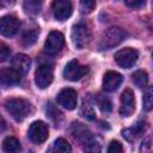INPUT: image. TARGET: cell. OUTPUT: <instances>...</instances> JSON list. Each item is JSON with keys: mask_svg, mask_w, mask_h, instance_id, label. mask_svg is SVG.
Returning a JSON list of instances; mask_svg holds the SVG:
<instances>
[{"mask_svg": "<svg viewBox=\"0 0 153 153\" xmlns=\"http://www.w3.org/2000/svg\"><path fill=\"white\" fill-rule=\"evenodd\" d=\"M11 66H12V68H14L17 72H19L23 75L29 72V69L31 67V60L25 54H17L12 57Z\"/></svg>", "mask_w": 153, "mask_h": 153, "instance_id": "9a60e30c", "label": "cell"}, {"mask_svg": "<svg viewBox=\"0 0 153 153\" xmlns=\"http://www.w3.org/2000/svg\"><path fill=\"white\" fill-rule=\"evenodd\" d=\"M131 79H133V82H134L137 87H140V88L145 87V86L147 85V82H148V75H147V73H146L145 71H142V69H139V71L134 72L133 75H131Z\"/></svg>", "mask_w": 153, "mask_h": 153, "instance_id": "7402d4cb", "label": "cell"}, {"mask_svg": "<svg viewBox=\"0 0 153 153\" xmlns=\"http://www.w3.org/2000/svg\"><path fill=\"white\" fill-rule=\"evenodd\" d=\"M88 72V67L80 65L79 61L76 60H71L63 68V76L67 80L71 81H76L80 80L85 74H87Z\"/></svg>", "mask_w": 153, "mask_h": 153, "instance_id": "5b68a950", "label": "cell"}, {"mask_svg": "<svg viewBox=\"0 0 153 153\" xmlns=\"http://www.w3.org/2000/svg\"><path fill=\"white\" fill-rule=\"evenodd\" d=\"M20 27V22L14 16H4L0 22V32L5 37L14 36Z\"/></svg>", "mask_w": 153, "mask_h": 153, "instance_id": "9c48e42d", "label": "cell"}, {"mask_svg": "<svg viewBox=\"0 0 153 153\" xmlns=\"http://www.w3.org/2000/svg\"><path fill=\"white\" fill-rule=\"evenodd\" d=\"M72 148H71V145L62 137L55 140L53 147H51V152H55V153H67V152H71Z\"/></svg>", "mask_w": 153, "mask_h": 153, "instance_id": "603a6c76", "label": "cell"}, {"mask_svg": "<svg viewBox=\"0 0 153 153\" xmlns=\"http://www.w3.org/2000/svg\"><path fill=\"white\" fill-rule=\"evenodd\" d=\"M47 116H49V118L55 123V126H59L62 120V114L55 106H53V104H50V103L47 106Z\"/></svg>", "mask_w": 153, "mask_h": 153, "instance_id": "cb8c5ba5", "label": "cell"}, {"mask_svg": "<svg viewBox=\"0 0 153 153\" xmlns=\"http://www.w3.org/2000/svg\"><path fill=\"white\" fill-rule=\"evenodd\" d=\"M72 42L76 49H82L90 41V31L85 24H76L72 29Z\"/></svg>", "mask_w": 153, "mask_h": 153, "instance_id": "ba28073f", "label": "cell"}, {"mask_svg": "<svg viewBox=\"0 0 153 153\" xmlns=\"http://www.w3.org/2000/svg\"><path fill=\"white\" fill-rule=\"evenodd\" d=\"M2 149L8 153H16L20 151V142L14 136H7L2 141Z\"/></svg>", "mask_w": 153, "mask_h": 153, "instance_id": "ac0fdd59", "label": "cell"}, {"mask_svg": "<svg viewBox=\"0 0 153 153\" xmlns=\"http://www.w3.org/2000/svg\"><path fill=\"white\" fill-rule=\"evenodd\" d=\"M5 109L17 121L22 122L32 112V106L29 100L24 98H11L5 102Z\"/></svg>", "mask_w": 153, "mask_h": 153, "instance_id": "6da1fadb", "label": "cell"}, {"mask_svg": "<svg viewBox=\"0 0 153 153\" xmlns=\"http://www.w3.org/2000/svg\"><path fill=\"white\" fill-rule=\"evenodd\" d=\"M146 127H147V126H146V122L139 121V122L135 123L133 127L123 129V130H122V135H123V137H124L126 140L133 142V141H135L136 139H139V137L145 133Z\"/></svg>", "mask_w": 153, "mask_h": 153, "instance_id": "2e32d148", "label": "cell"}, {"mask_svg": "<svg viewBox=\"0 0 153 153\" xmlns=\"http://www.w3.org/2000/svg\"><path fill=\"white\" fill-rule=\"evenodd\" d=\"M71 133H72V135L75 140H78L80 143L85 145V148L87 146H90L91 143L97 141V139L93 136L91 130L86 126H84L82 123H79V122H73L72 123Z\"/></svg>", "mask_w": 153, "mask_h": 153, "instance_id": "3957f363", "label": "cell"}, {"mask_svg": "<svg viewBox=\"0 0 153 153\" xmlns=\"http://www.w3.org/2000/svg\"><path fill=\"white\" fill-rule=\"evenodd\" d=\"M122 80H123V76L120 73L114 72V71H109V72H106L104 74V78H103V87L108 92L116 91L118 88V86L121 85Z\"/></svg>", "mask_w": 153, "mask_h": 153, "instance_id": "5bb4252c", "label": "cell"}, {"mask_svg": "<svg viewBox=\"0 0 153 153\" xmlns=\"http://www.w3.org/2000/svg\"><path fill=\"white\" fill-rule=\"evenodd\" d=\"M142 109L145 111L153 110V86H149L145 90L142 96Z\"/></svg>", "mask_w": 153, "mask_h": 153, "instance_id": "44dd1931", "label": "cell"}, {"mask_svg": "<svg viewBox=\"0 0 153 153\" xmlns=\"http://www.w3.org/2000/svg\"><path fill=\"white\" fill-rule=\"evenodd\" d=\"M80 114H81V116H84V117H86L88 120H94V117H96L94 116V111L91 108V105L85 104V103H84V105H82V108L80 110Z\"/></svg>", "mask_w": 153, "mask_h": 153, "instance_id": "4316f807", "label": "cell"}, {"mask_svg": "<svg viewBox=\"0 0 153 153\" xmlns=\"http://www.w3.org/2000/svg\"><path fill=\"white\" fill-rule=\"evenodd\" d=\"M72 2L69 0H54L51 5V11L55 19L62 22L71 17L72 14Z\"/></svg>", "mask_w": 153, "mask_h": 153, "instance_id": "30bf717a", "label": "cell"}, {"mask_svg": "<svg viewBox=\"0 0 153 153\" xmlns=\"http://www.w3.org/2000/svg\"><path fill=\"white\" fill-rule=\"evenodd\" d=\"M38 35H39V29H33V30L26 31V32L23 35L22 39H20L22 45L25 47V48L31 47L32 44L36 43V41H37V38H38Z\"/></svg>", "mask_w": 153, "mask_h": 153, "instance_id": "d6986e66", "label": "cell"}, {"mask_svg": "<svg viewBox=\"0 0 153 153\" xmlns=\"http://www.w3.org/2000/svg\"><path fill=\"white\" fill-rule=\"evenodd\" d=\"M127 37V32L118 27V26H111L108 30H105L100 37L99 41V49L102 50H108L111 49L120 43H122Z\"/></svg>", "mask_w": 153, "mask_h": 153, "instance_id": "7a4b0ae2", "label": "cell"}, {"mask_svg": "<svg viewBox=\"0 0 153 153\" xmlns=\"http://www.w3.org/2000/svg\"><path fill=\"white\" fill-rule=\"evenodd\" d=\"M57 103L67 110H73L78 105V94L73 88H63L57 94Z\"/></svg>", "mask_w": 153, "mask_h": 153, "instance_id": "7c38bea8", "label": "cell"}, {"mask_svg": "<svg viewBox=\"0 0 153 153\" xmlns=\"http://www.w3.org/2000/svg\"><path fill=\"white\" fill-rule=\"evenodd\" d=\"M22 74L14 68H4L0 72V81L4 86H12L20 81Z\"/></svg>", "mask_w": 153, "mask_h": 153, "instance_id": "e0dca14e", "label": "cell"}, {"mask_svg": "<svg viewBox=\"0 0 153 153\" xmlns=\"http://www.w3.org/2000/svg\"><path fill=\"white\" fill-rule=\"evenodd\" d=\"M10 54H11V50L10 48L6 45V44H1V48H0V61L4 62L7 57H10Z\"/></svg>", "mask_w": 153, "mask_h": 153, "instance_id": "f546056e", "label": "cell"}, {"mask_svg": "<svg viewBox=\"0 0 153 153\" xmlns=\"http://www.w3.org/2000/svg\"><path fill=\"white\" fill-rule=\"evenodd\" d=\"M123 1L128 7L131 8H140L146 4V0H123Z\"/></svg>", "mask_w": 153, "mask_h": 153, "instance_id": "f1b7e54d", "label": "cell"}, {"mask_svg": "<svg viewBox=\"0 0 153 153\" xmlns=\"http://www.w3.org/2000/svg\"><path fill=\"white\" fill-rule=\"evenodd\" d=\"M44 0H24V10L27 14H37L39 13Z\"/></svg>", "mask_w": 153, "mask_h": 153, "instance_id": "ffe728a7", "label": "cell"}, {"mask_svg": "<svg viewBox=\"0 0 153 153\" xmlns=\"http://www.w3.org/2000/svg\"><path fill=\"white\" fill-rule=\"evenodd\" d=\"M108 152L109 153H121V152H123V147L118 141H111L108 147Z\"/></svg>", "mask_w": 153, "mask_h": 153, "instance_id": "83f0119b", "label": "cell"}, {"mask_svg": "<svg viewBox=\"0 0 153 153\" xmlns=\"http://www.w3.org/2000/svg\"><path fill=\"white\" fill-rule=\"evenodd\" d=\"M49 129L48 126L42 121H35L30 124L27 130L29 139L35 143H42L48 139Z\"/></svg>", "mask_w": 153, "mask_h": 153, "instance_id": "8992f818", "label": "cell"}, {"mask_svg": "<svg viewBox=\"0 0 153 153\" xmlns=\"http://www.w3.org/2000/svg\"><path fill=\"white\" fill-rule=\"evenodd\" d=\"M65 45V37L59 31H51L48 35V38L44 44V50L49 55L59 54Z\"/></svg>", "mask_w": 153, "mask_h": 153, "instance_id": "52a82bcc", "label": "cell"}, {"mask_svg": "<svg viewBox=\"0 0 153 153\" xmlns=\"http://www.w3.org/2000/svg\"><path fill=\"white\" fill-rule=\"evenodd\" d=\"M97 104H98L99 109L102 110V112H105V114L110 112L111 109H112V105H111L110 99L108 97H105V96H100L99 94L98 98H97Z\"/></svg>", "mask_w": 153, "mask_h": 153, "instance_id": "d4e9b609", "label": "cell"}, {"mask_svg": "<svg viewBox=\"0 0 153 153\" xmlns=\"http://www.w3.org/2000/svg\"><path fill=\"white\" fill-rule=\"evenodd\" d=\"M53 81V68L49 65H41L36 69L35 82L39 88H47Z\"/></svg>", "mask_w": 153, "mask_h": 153, "instance_id": "8fae6325", "label": "cell"}, {"mask_svg": "<svg viewBox=\"0 0 153 153\" xmlns=\"http://www.w3.org/2000/svg\"><path fill=\"white\" fill-rule=\"evenodd\" d=\"M137 57H139V53L137 50L133 49V48H123L121 50H118L116 54H115V61L116 63L122 67V68H130L133 67L136 61H137Z\"/></svg>", "mask_w": 153, "mask_h": 153, "instance_id": "277c9868", "label": "cell"}, {"mask_svg": "<svg viewBox=\"0 0 153 153\" xmlns=\"http://www.w3.org/2000/svg\"><path fill=\"white\" fill-rule=\"evenodd\" d=\"M152 57H153V53H152Z\"/></svg>", "mask_w": 153, "mask_h": 153, "instance_id": "4dcf8cb0", "label": "cell"}, {"mask_svg": "<svg viewBox=\"0 0 153 153\" xmlns=\"http://www.w3.org/2000/svg\"><path fill=\"white\" fill-rule=\"evenodd\" d=\"M96 7V0H80V10L82 13H91Z\"/></svg>", "mask_w": 153, "mask_h": 153, "instance_id": "484cf974", "label": "cell"}, {"mask_svg": "<svg viewBox=\"0 0 153 153\" xmlns=\"http://www.w3.org/2000/svg\"><path fill=\"white\" fill-rule=\"evenodd\" d=\"M135 110V98L130 88H126L121 94L120 114L123 117H129Z\"/></svg>", "mask_w": 153, "mask_h": 153, "instance_id": "4fadbf2b", "label": "cell"}]
</instances>
